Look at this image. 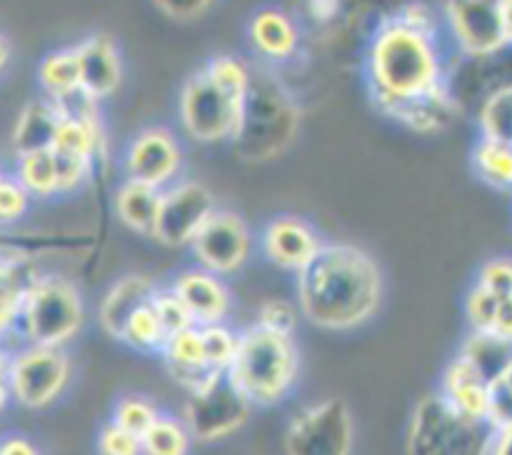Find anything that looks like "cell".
Here are the masks:
<instances>
[{
    "label": "cell",
    "mask_w": 512,
    "mask_h": 455,
    "mask_svg": "<svg viewBox=\"0 0 512 455\" xmlns=\"http://www.w3.org/2000/svg\"><path fill=\"white\" fill-rule=\"evenodd\" d=\"M383 300V273L363 248L325 243L298 273V308L323 330H353L368 323Z\"/></svg>",
    "instance_id": "obj_1"
},
{
    "label": "cell",
    "mask_w": 512,
    "mask_h": 455,
    "mask_svg": "<svg viewBox=\"0 0 512 455\" xmlns=\"http://www.w3.org/2000/svg\"><path fill=\"white\" fill-rule=\"evenodd\" d=\"M368 78L375 103L388 115L448 85L433 35L410 28L398 15L380 25L370 43Z\"/></svg>",
    "instance_id": "obj_2"
},
{
    "label": "cell",
    "mask_w": 512,
    "mask_h": 455,
    "mask_svg": "<svg viewBox=\"0 0 512 455\" xmlns=\"http://www.w3.org/2000/svg\"><path fill=\"white\" fill-rule=\"evenodd\" d=\"M300 375V353L290 335L253 328L240 333L238 355L228 370L235 388L253 405L270 408L290 395Z\"/></svg>",
    "instance_id": "obj_3"
},
{
    "label": "cell",
    "mask_w": 512,
    "mask_h": 455,
    "mask_svg": "<svg viewBox=\"0 0 512 455\" xmlns=\"http://www.w3.org/2000/svg\"><path fill=\"white\" fill-rule=\"evenodd\" d=\"M298 128L300 113L280 80L265 70L253 73L243 100L240 125L230 140L235 153L250 163L278 158L293 145Z\"/></svg>",
    "instance_id": "obj_4"
},
{
    "label": "cell",
    "mask_w": 512,
    "mask_h": 455,
    "mask_svg": "<svg viewBox=\"0 0 512 455\" xmlns=\"http://www.w3.org/2000/svg\"><path fill=\"white\" fill-rule=\"evenodd\" d=\"M495 428L455 410L440 393L415 405L408 425V455H488Z\"/></svg>",
    "instance_id": "obj_5"
},
{
    "label": "cell",
    "mask_w": 512,
    "mask_h": 455,
    "mask_svg": "<svg viewBox=\"0 0 512 455\" xmlns=\"http://www.w3.org/2000/svg\"><path fill=\"white\" fill-rule=\"evenodd\" d=\"M73 365L63 348L48 345H25L18 353H3L0 383L3 405L10 400L28 410H43L53 405L68 388Z\"/></svg>",
    "instance_id": "obj_6"
},
{
    "label": "cell",
    "mask_w": 512,
    "mask_h": 455,
    "mask_svg": "<svg viewBox=\"0 0 512 455\" xmlns=\"http://www.w3.org/2000/svg\"><path fill=\"white\" fill-rule=\"evenodd\" d=\"M83 298L70 280L40 275L20 313V330L28 345L63 348L83 328Z\"/></svg>",
    "instance_id": "obj_7"
},
{
    "label": "cell",
    "mask_w": 512,
    "mask_h": 455,
    "mask_svg": "<svg viewBox=\"0 0 512 455\" xmlns=\"http://www.w3.org/2000/svg\"><path fill=\"white\" fill-rule=\"evenodd\" d=\"M243 100V95L230 93L203 68L180 93V123L198 143L233 140L243 115Z\"/></svg>",
    "instance_id": "obj_8"
},
{
    "label": "cell",
    "mask_w": 512,
    "mask_h": 455,
    "mask_svg": "<svg viewBox=\"0 0 512 455\" xmlns=\"http://www.w3.org/2000/svg\"><path fill=\"white\" fill-rule=\"evenodd\" d=\"M355 423L343 398L308 405L285 430V455H353Z\"/></svg>",
    "instance_id": "obj_9"
},
{
    "label": "cell",
    "mask_w": 512,
    "mask_h": 455,
    "mask_svg": "<svg viewBox=\"0 0 512 455\" xmlns=\"http://www.w3.org/2000/svg\"><path fill=\"white\" fill-rule=\"evenodd\" d=\"M255 405L235 388L228 373L215 378L205 388L188 393L183 408V420L193 440L218 443L245 428Z\"/></svg>",
    "instance_id": "obj_10"
},
{
    "label": "cell",
    "mask_w": 512,
    "mask_h": 455,
    "mask_svg": "<svg viewBox=\"0 0 512 455\" xmlns=\"http://www.w3.org/2000/svg\"><path fill=\"white\" fill-rule=\"evenodd\" d=\"M215 198L205 185L183 180L163 190L155 240L168 248H190L203 225L215 215Z\"/></svg>",
    "instance_id": "obj_11"
},
{
    "label": "cell",
    "mask_w": 512,
    "mask_h": 455,
    "mask_svg": "<svg viewBox=\"0 0 512 455\" xmlns=\"http://www.w3.org/2000/svg\"><path fill=\"white\" fill-rule=\"evenodd\" d=\"M200 268L215 275H230L243 268L253 250V235L248 223L230 210H215L190 245Z\"/></svg>",
    "instance_id": "obj_12"
},
{
    "label": "cell",
    "mask_w": 512,
    "mask_h": 455,
    "mask_svg": "<svg viewBox=\"0 0 512 455\" xmlns=\"http://www.w3.org/2000/svg\"><path fill=\"white\" fill-rule=\"evenodd\" d=\"M445 13L460 50L470 58L498 53L510 45L500 0H450L445 3Z\"/></svg>",
    "instance_id": "obj_13"
},
{
    "label": "cell",
    "mask_w": 512,
    "mask_h": 455,
    "mask_svg": "<svg viewBox=\"0 0 512 455\" xmlns=\"http://www.w3.org/2000/svg\"><path fill=\"white\" fill-rule=\"evenodd\" d=\"M183 165V153L173 133L165 128L143 130L125 153V173L130 180L165 190Z\"/></svg>",
    "instance_id": "obj_14"
},
{
    "label": "cell",
    "mask_w": 512,
    "mask_h": 455,
    "mask_svg": "<svg viewBox=\"0 0 512 455\" xmlns=\"http://www.w3.org/2000/svg\"><path fill=\"white\" fill-rule=\"evenodd\" d=\"M323 240L313 230V225L295 215L273 218L263 230V250L275 265L300 273L313 263L315 255L323 248Z\"/></svg>",
    "instance_id": "obj_15"
},
{
    "label": "cell",
    "mask_w": 512,
    "mask_h": 455,
    "mask_svg": "<svg viewBox=\"0 0 512 455\" xmlns=\"http://www.w3.org/2000/svg\"><path fill=\"white\" fill-rule=\"evenodd\" d=\"M160 355H163L170 378H173L180 388L188 390V393H195V390L205 388V385L213 383L215 378L225 375L210 368L200 325H193V328L170 335L165 348L160 350Z\"/></svg>",
    "instance_id": "obj_16"
},
{
    "label": "cell",
    "mask_w": 512,
    "mask_h": 455,
    "mask_svg": "<svg viewBox=\"0 0 512 455\" xmlns=\"http://www.w3.org/2000/svg\"><path fill=\"white\" fill-rule=\"evenodd\" d=\"M175 293L183 298L193 315L195 325H215L223 323L225 315L230 313V293L223 278L205 268L185 270L170 285Z\"/></svg>",
    "instance_id": "obj_17"
},
{
    "label": "cell",
    "mask_w": 512,
    "mask_h": 455,
    "mask_svg": "<svg viewBox=\"0 0 512 455\" xmlns=\"http://www.w3.org/2000/svg\"><path fill=\"white\" fill-rule=\"evenodd\" d=\"M75 50H78L80 60V88H83V93L98 103L108 98L110 93H115V88L120 85V75H123V65H120V55L113 40L105 33H95Z\"/></svg>",
    "instance_id": "obj_18"
},
{
    "label": "cell",
    "mask_w": 512,
    "mask_h": 455,
    "mask_svg": "<svg viewBox=\"0 0 512 455\" xmlns=\"http://www.w3.org/2000/svg\"><path fill=\"white\" fill-rule=\"evenodd\" d=\"M438 393L468 418L488 420L490 380L475 365H470L463 355H455L448 368L443 370Z\"/></svg>",
    "instance_id": "obj_19"
},
{
    "label": "cell",
    "mask_w": 512,
    "mask_h": 455,
    "mask_svg": "<svg viewBox=\"0 0 512 455\" xmlns=\"http://www.w3.org/2000/svg\"><path fill=\"white\" fill-rule=\"evenodd\" d=\"M158 290L160 288L148 278V275H125V278L115 280V283L110 285L108 293H105L98 310L100 325H103L105 333L123 340V333L125 328H128L130 318H133L140 308L153 303Z\"/></svg>",
    "instance_id": "obj_20"
},
{
    "label": "cell",
    "mask_w": 512,
    "mask_h": 455,
    "mask_svg": "<svg viewBox=\"0 0 512 455\" xmlns=\"http://www.w3.org/2000/svg\"><path fill=\"white\" fill-rule=\"evenodd\" d=\"M60 120H63V110L53 98L33 100V103L25 105L23 113L15 120L13 138H10L15 158L25 153H35V150L53 148Z\"/></svg>",
    "instance_id": "obj_21"
},
{
    "label": "cell",
    "mask_w": 512,
    "mask_h": 455,
    "mask_svg": "<svg viewBox=\"0 0 512 455\" xmlns=\"http://www.w3.org/2000/svg\"><path fill=\"white\" fill-rule=\"evenodd\" d=\"M160 203H163V190L130 178L115 193V213H118L120 223L143 235H155Z\"/></svg>",
    "instance_id": "obj_22"
},
{
    "label": "cell",
    "mask_w": 512,
    "mask_h": 455,
    "mask_svg": "<svg viewBox=\"0 0 512 455\" xmlns=\"http://www.w3.org/2000/svg\"><path fill=\"white\" fill-rule=\"evenodd\" d=\"M250 40L265 58L285 60L298 48V28L280 10H260L250 23Z\"/></svg>",
    "instance_id": "obj_23"
},
{
    "label": "cell",
    "mask_w": 512,
    "mask_h": 455,
    "mask_svg": "<svg viewBox=\"0 0 512 455\" xmlns=\"http://www.w3.org/2000/svg\"><path fill=\"white\" fill-rule=\"evenodd\" d=\"M458 355H463L493 383L512 363V338L500 335L498 330H473Z\"/></svg>",
    "instance_id": "obj_24"
},
{
    "label": "cell",
    "mask_w": 512,
    "mask_h": 455,
    "mask_svg": "<svg viewBox=\"0 0 512 455\" xmlns=\"http://www.w3.org/2000/svg\"><path fill=\"white\" fill-rule=\"evenodd\" d=\"M40 85L45 88V93L53 100L70 98V95L80 93V60L78 50H58V53H50L48 58H43L38 70Z\"/></svg>",
    "instance_id": "obj_25"
},
{
    "label": "cell",
    "mask_w": 512,
    "mask_h": 455,
    "mask_svg": "<svg viewBox=\"0 0 512 455\" xmlns=\"http://www.w3.org/2000/svg\"><path fill=\"white\" fill-rule=\"evenodd\" d=\"M15 178L25 185L30 195L38 198H50L60 193L58 183V163H55V150H35L15 158Z\"/></svg>",
    "instance_id": "obj_26"
},
{
    "label": "cell",
    "mask_w": 512,
    "mask_h": 455,
    "mask_svg": "<svg viewBox=\"0 0 512 455\" xmlns=\"http://www.w3.org/2000/svg\"><path fill=\"white\" fill-rule=\"evenodd\" d=\"M475 175L495 190H512V145L480 138L473 148Z\"/></svg>",
    "instance_id": "obj_27"
},
{
    "label": "cell",
    "mask_w": 512,
    "mask_h": 455,
    "mask_svg": "<svg viewBox=\"0 0 512 455\" xmlns=\"http://www.w3.org/2000/svg\"><path fill=\"white\" fill-rule=\"evenodd\" d=\"M193 435L185 420L160 415L158 423L143 435V455H188Z\"/></svg>",
    "instance_id": "obj_28"
},
{
    "label": "cell",
    "mask_w": 512,
    "mask_h": 455,
    "mask_svg": "<svg viewBox=\"0 0 512 455\" xmlns=\"http://www.w3.org/2000/svg\"><path fill=\"white\" fill-rule=\"evenodd\" d=\"M478 125L485 140L512 145V88L498 90L480 103Z\"/></svg>",
    "instance_id": "obj_29"
},
{
    "label": "cell",
    "mask_w": 512,
    "mask_h": 455,
    "mask_svg": "<svg viewBox=\"0 0 512 455\" xmlns=\"http://www.w3.org/2000/svg\"><path fill=\"white\" fill-rule=\"evenodd\" d=\"M155 300V298H153ZM120 343L130 345L135 350H163L168 343V330H165L163 320H160L158 310L153 303L140 308L138 313L130 318L128 328H125L123 340Z\"/></svg>",
    "instance_id": "obj_30"
},
{
    "label": "cell",
    "mask_w": 512,
    "mask_h": 455,
    "mask_svg": "<svg viewBox=\"0 0 512 455\" xmlns=\"http://www.w3.org/2000/svg\"><path fill=\"white\" fill-rule=\"evenodd\" d=\"M160 415L163 413L155 408V403H150V400L143 398V395H123V398L115 403L113 418L110 420L143 438V435L158 423Z\"/></svg>",
    "instance_id": "obj_31"
},
{
    "label": "cell",
    "mask_w": 512,
    "mask_h": 455,
    "mask_svg": "<svg viewBox=\"0 0 512 455\" xmlns=\"http://www.w3.org/2000/svg\"><path fill=\"white\" fill-rule=\"evenodd\" d=\"M200 333H203V345L210 368L218 370V373H228L235 355H238L240 333H233V330L223 323L200 325Z\"/></svg>",
    "instance_id": "obj_32"
},
{
    "label": "cell",
    "mask_w": 512,
    "mask_h": 455,
    "mask_svg": "<svg viewBox=\"0 0 512 455\" xmlns=\"http://www.w3.org/2000/svg\"><path fill=\"white\" fill-rule=\"evenodd\" d=\"M500 308H503V298L490 293L480 283H475L468 298H465V318H468L473 330H495L500 318Z\"/></svg>",
    "instance_id": "obj_33"
},
{
    "label": "cell",
    "mask_w": 512,
    "mask_h": 455,
    "mask_svg": "<svg viewBox=\"0 0 512 455\" xmlns=\"http://www.w3.org/2000/svg\"><path fill=\"white\" fill-rule=\"evenodd\" d=\"M153 305L155 310H158L160 320H163L165 330H168V338L170 335L180 333V330H188L195 325L188 305L183 303V298H180L173 288H160L158 295H155Z\"/></svg>",
    "instance_id": "obj_34"
},
{
    "label": "cell",
    "mask_w": 512,
    "mask_h": 455,
    "mask_svg": "<svg viewBox=\"0 0 512 455\" xmlns=\"http://www.w3.org/2000/svg\"><path fill=\"white\" fill-rule=\"evenodd\" d=\"M95 445H98V455H143V438L113 420L100 428Z\"/></svg>",
    "instance_id": "obj_35"
},
{
    "label": "cell",
    "mask_w": 512,
    "mask_h": 455,
    "mask_svg": "<svg viewBox=\"0 0 512 455\" xmlns=\"http://www.w3.org/2000/svg\"><path fill=\"white\" fill-rule=\"evenodd\" d=\"M488 423L495 430L512 425V363L490 383Z\"/></svg>",
    "instance_id": "obj_36"
},
{
    "label": "cell",
    "mask_w": 512,
    "mask_h": 455,
    "mask_svg": "<svg viewBox=\"0 0 512 455\" xmlns=\"http://www.w3.org/2000/svg\"><path fill=\"white\" fill-rule=\"evenodd\" d=\"M298 310L300 308L290 305L288 300H265L258 310V325L270 330V333L290 335L293 338L295 328H298Z\"/></svg>",
    "instance_id": "obj_37"
},
{
    "label": "cell",
    "mask_w": 512,
    "mask_h": 455,
    "mask_svg": "<svg viewBox=\"0 0 512 455\" xmlns=\"http://www.w3.org/2000/svg\"><path fill=\"white\" fill-rule=\"evenodd\" d=\"M30 193L15 175H3L0 180V223L10 225L20 220L28 210Z\"/></svg>",
    "instance_id": "obj_38"
},
{
    "label": "cell",
    "mask_w": 512,
    "mask_h": 455,
    "mask_svg": "<svg viewBox=\"0 0 512 455\" xmlns=\"http://www.w3.org/2000/svg\"><path fill=\"white\" fill-rule=\"evenodd\" d=\"M483 288L495 293L498 298L508 300L512 295V258H493L480 268L478 280Z\"/></svg>",
    "instance_id": "obj_39"
},
{
    "label": "cell",
    "mask_w": 512,
    "mask_h": 455,
    "mask_svg": "<svg viewBox=\"0 0 512 455\" xmlns=\"http://www.w3.org/2000/svg\"><path fill=\"white\" fill-rule=\"evenodd\" d=\"M213 0H155L160 10L173 20H193L208 10Z\"/></svg>",
    "instance_id": "obj_40"
},
{
    "label": "cell",
    "mask_w": 512,
    "mask_h": 455,
    "mask_svg": "<svg viewBox=\"0 0 512 455\" xmlns=\"http://www.w3.org/2000/svg\"><path fill=\"white\" fill-rule=\"evenodd\" d=\"M398 18L403 20V23H408L410 28L423 30V33H428V35H435V15L430 13L425 5H420V3L405 5V8L398 13Z\"/></svg>",
    "instance_id": "obj_41"
},
{
    "label": "cell",
    "mask_w": 512,
    "mask_h": 455,
    "mask_svg": "<svg viewBox=\"0 0 512 455\" xmlns=\"http://www.w3.org/2000/svg\"><path fill=\"white\" fill-rule=\"evenodd\" d=\"M0 455H43L38 445L33 440H28L25 435H8L0 445Z\"/></svg>",
    "instance_id": "obj_42"
},
{
    "label": "cell",
    "mask_w": 512,
    "mask_h": 455,
    "mask_svg": "<svg viewBox=\"0 0 512 455\" xmlns=\"http://www.w3.org/2000/svg\"><path fill=\"white\" fill-rule=\"evenodd\" d=\"M308 13L315 23H330L340 13V0H308Z\"/></svg>",
    "instance_id": "obj_43"
},
{
    "label": "cell",
    "mask_w": 512,
    "mask_h": 455,
    "mask_svg": "<svg viewBox=\"0 0 512 455\" xmlns=\"http://www.w3.org/2000/svg\"><path fill=\"white\" fill-rule=\"evenodd\" d=\"M488 455H512V425L495 430Z\"/></svg>",
    "instance_id": "obj_44"
},
{
    "label": "cell",
    "mask_w": 512,
    "mask_h": 455,
    "mask_svg": "<svg viewBox=\"0 0 512 455\" xmlns=\"http://www.w3.org/2000/svg\"><path fill=\"white\" fill-rule=\"evenodd\" d=\"M495 330H498L500 335H508V338H512V295L508 300H503V308H500V318H498V325H495Z\"/></svg>",
    "instance_id": "obj_45"
},
{
    "label": "cell",
    "mask_w": 512,
    "mask_h": 455,
    "mask_svg": "<svg viewBox=\"0 0 512 455\" xmlns=\"http://www.w3.org/2000/svg\"><path fill=\"white\" fill-rule=\"evenodd\" d=\"M500 15H503L505 33H508V40L512 43V0H500Z\"/></svg>",
    "instance_id": "obj_46"
},
{
    "label": "cell",
    "mask_w": 512,
    "mask_h": 455,
    "mask_svg": "<svg viewBox=\"0 0 512 455\" xmlns=\"http://www.w3.org/2000/svg\"><path fill=\"white\" fill-rule=\"evenodd\" d=\"M0 53H3V68H8V58H10V45H8V38L0 40Z\"/></svg>",
    "instance_id": "obj_47"
},
{
    "label": "cell",
    "mask_w": 512,
    "mask_h": 455,
    "mask_svg": "<svg viewBox=\"0 0 512 455\" xmlns=\"http://www.w3.org/2000/svg\"><path fill=\"white\" fill-rule=\"evenodd\" d=\"M443 3H450V0H443Z\"/></svg>",
    "instance_id": "obj_48"
}]
</instances>
